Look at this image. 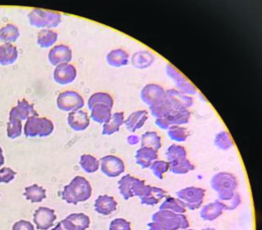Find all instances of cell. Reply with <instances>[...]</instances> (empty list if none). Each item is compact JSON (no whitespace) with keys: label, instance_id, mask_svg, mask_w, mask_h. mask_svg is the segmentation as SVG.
Listing matches in <instances>:
<instances>
[{"label":"cell","instance_id":"6da1fadb","mask_svg":"<svg viewBox=\"0 0 262 230\" xmlns=\"http://www.w3.org/2000/svg\"><path fill=\"white\" fill-rule=\"evenodd\" d=\"M90 183L82 177H77L71 184L66 186L62 193V198L69 203L77 204L88 200L92 195Z\"/></svg>","mask_w":262,"mask_h":230},{"label":"cell","instance_id":"7a4b0ae2","mask_svg":"<svg viewBox=\"0 0 262 230\" xmlns=\"http://www.w3.org/2000/svg\"><path fill=\"white\" fill-rule=\"evenodd\" d=\"M29 18L31 25L37 28H54L61 22L59 13L40 9L33 10Z\"/></svg>","mask_w":262,"mask_h":230},{"label":"cell","instance_id":"3957f363","mask_svg":"<svg viewBox=\"0 0 262 230\" xmlns=\"http://www.w3.org/2000/svg\"><path fill=\"white\" fill-rule=\"evenodd\" d=\"M57 216L53 209L40 207L34 215L33 221L38 229L48 230L54 225Z\"/></svg>","mask_w":262,"mask_h":230},{"label":"cell","instance_id":"277c9868","mask_svg":"<svg viewBox=\"0 0 262 230\" xmlns=\"http://www.w3.org/2000/svg\"><path fill=\"white\" fill-rule=\"evenodd\" d=\"M58 107L64 111L77 110L83 106L82 97L75 92L68 91L61 93L58 99Z\"/></svg>","mask_w":262,"mask_h":230},{"label":"cell","instance_id":"5b68a950","mask_svg":"<svg viewBox=\"0 0 262 230\" xmlns=\"http://www.w3.org/2000/svg\"><path fill=\"white\" fill-rule=\"evenodd\" d=\"M49 59L53 66L69 64L72 59V51L67 46H56L49 52Z\"/></svg>","mask_w":262,"mask_h":230},{"label":"cell","instance_id":"8992f818","mask_svg":"<svg viewBox=\"0 0 262 230\" xmlns=\"http://www.w3.org/2000/svg\"><path fill=\"white\" fill-rule=\"evenodd\" d=\"M76 75V69L73 65L69 64L57 66L54 73V79L60 85H67L72 82L75 79Z\"/></svg>","mask_w":262,"mask_h":230},{"label":"cell","instance_id":"52a82bcc","mask_svg":"<svg viewBox=\"0 0 262 230\" xmlns=\"http://www.w3.org/2000/svg\"><path fill=\"white\" fill-rule=\"evenodd\" d=\"M117 203L112 197L100 196L96 201V211L102 215H111L116 211Z\"/></svg>","mask_w":262,"mask_h":230},{"label":"cell","instance_id":"ba28073f","mask_svg":"<svg viewBox=\"0 0 262 230\" xmlns=\"http://www.w3.org/2000/svg\"><path fill=\"white\" fill-rule=\"evenodd\" d=\"M18 56L16 47L9 44L0 46V65H8L13 64Z\"/></svg>","mask_w":262,"mask_h":230},{"label":"cell","instance_id":"9c48e42d","mask_svg":"<svg viewBox=\"0 0 262 230\" xmlns=\"http://www.w3.org/2000/svg\"><path fill=\"white\" fill-rule=\"evenodd\" d=\"M106 59L108 64L111 66L120 67L127 64L128 55L123 50H114L107 54Z\"/></svg>","mask_w":262,"mask_h":230},{"label":"cell","instance_id":"30bf717a","mask_svg":"<svg viewBox=\"0 0 262 230\" xmlns=\"http://www.w3.org/2000/svg\"><path fill=\"white\" fill-rule=\"evenodd\" d=\"M58 34L49 29L41 30L38 35L37 43L42 48H49L52 46L56 41Z\"/></svg>","mask_w":262,"mask_h":230},{"label":"cell","instance_id":"8fae6325","mask_svg":"<svg viewBox=\"0 0 262 230\" xmlns=\"http://www.w3.org/2000/svg\"><path fill=\"white\" fill-rule=\"evenodd\" d=\"M19 36L18 28L13 25H7L0 30V40L6 44L14 43Z\"/></svg>","mask_w":262,"mask_h":230},{"label":"cell","instance_id":"7c38bea8","mask_svg":"<svg viewBox=\"0 0 262 230\" xmlns=\"http://www.w3.org/2000/svg\"><path fill=\"white\" fill-rule=\"evenodd\" d=\"M67 218L72 223L75 230H85L90 227V217L84 214H71Z\"/></svg>","mask_w":262,"mask_h":230},{"label":"cell","instance_id":"4fadbf2b","mask_svg":"<svg viewBox=\"0 0 262 230\" xmlns=\"http://www.w3.org/2000/svg\"><path fill=\"white\" fill-rule=\"evenodd\" d=\"M25 195L33 202H40L46 197V191L36 185L27 187Z\"/></svg>","mask_w":262,"mask_h":230},{"label":"cell","instance_id":"5bb4252c","mask_svg":"<svg viewBox=\"0 0 262 230\" xmlns=\"http://www.w3.org/2000/svg\"><path fill=\"white\" fill-rule=\"evenodd\" d=\"M150 58V56L146 52H138L132 58L133 65L137 68H143L149 65Z\"/></svg>","mask_w":262,"mask_h":230},{"label":"cell","instance_id":"9a60e30c","mask_svg":"<svg viewBox=\"0 0 262 230\" xmlns=\"http://www.w3.org/2000/svg\"><path fill=\"white\" fill-rule=\"evenodd\" d=\"M109 230H131L130 223L122 218H118L112 222Z\"/></svg>","mask_w":262,"mask_h":230},{"label":"cell","instance_id":"2e32d148","mask_svg":"<svg viewBox=\"0 0 262 230\" xmlns=\"http://www.w3.org/2000/svg\"><path fill=\"white\" fill-rule=\"evenodd\" d=\"M13 230H35L33 224L29 221L20 220L16 222L12 228Z\"/></svg>","mask_w":262,"mask_h":230},{"label":"cell","instance_id":"e0dca14e","mask_svg":"<svg viewBox=\"0 0 262 230\" xmlns=\"http://www.w3.org/2000/svg\"><path fill=\"white\" fill-rule=\"evenodd\" d=\"M52 230H75V229L71 222L67 218H66L60 221Z\"/></svg>","mask_w":262,"mask_h":230}]
</instances>
